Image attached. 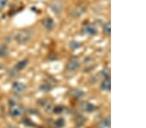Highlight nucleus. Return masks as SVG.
<instances>
[{
    "mask_svg": "<svg viewBox=\"0 0 146 128\" xmlns=\"http://www.w3.org/2000/svg\"><path fill=\"white\" fill-rule=\"evenodd\" d=\"M103 32L107 36H110L111 34V24L110 22L105 23L103 27Z\"/></svg>",
    "mask_w": 146,
    "mask_h": 128,
    "instance_id": "14",
    "label": "nucleus"
},
{
    "mask_svg": "<svg viewBox=\"0 0 146 128\" xmlns=\"http://www.w3.org/2000/svg\"><path fill=\"white\" fill-rule=\"evenodd\" d=\"M11 108L10 111H9V113L10 115L13 116V117H18L22 115L23 113H24V109L21 106L16 104V103H11Z\"/></svg>",
    "mask_w": 146,
    "mask_h": 128,
    "instance_id": "2",
    "label": "nucleus"
},
{
    "mask_svg": "<svg viewBox=\"0 0 146 128\" xmlns=\"http://www.w3.org/2000/svg\"><path fill=\"white\" fill-rule=\"evenodd\" d=\"M12 89L16 94H22L25 91L27 87L24 83L20 82V81H15L13 83Z\"/></svg>",
    "mask_w": 146,
    "mask_h": 128,
    "instance_id": "5",
    "label": "nucleus"
},
{
    "mask_svg": "<svg viewBox=\"0 0 146 128\" xmlns=\"http://www.w3.org/2000/svg\"><path fill=\"white\" fill-rule=\"evenodd\" d=\"M82 33L84 34L90 35V36H94L96 35L98 32L97 28L95 25L91 23H88V24L84 25L82 28Z\"/></svg>",
    "mask_w": 146,
    "mask_h": 128,
    "instance_id": "3",
    "label": "nucleus"
},
{
    "mask_svg": "<svg viewBox=\"0 0 146 128\" xmlns=\"http://www.w3.org/2000/svg\"><path fill=\"white\" fill-rule=\"evenodd\" d=\"M63 107L62 106H56L53 109V112L56 114H60L63 111Z\"/></svg>",
    "mask_w": 146,
    "mask_h": 128,
    "instance_id": "21",
    "label": "nucleus"
},
{
    "mask_svg": "<svg viewBox=\"0 0 146 128\" xmlns=\"http://www.w3.org/2000/svg\"><path fill=\"white\" fill-rule=\"evenodd\" d=\"M101 89L104 91H110L111 89V81L110 78H105L101 84Z\"/></svg>",
    "mask_w": 146,
    "mask_h": 128,
    "instance_id": "9",
    "label": "nucleus"
},
{
    "mask_svg": "<svg viewBox=\"0 0 146 128\" xmlns=\"http://www.w3.org/2000/svg\"><path fill=\"white\" fill-rule=\"evenodd\" d=\"M72 92V95L73 96L76 97V98H80L83 96L84 93L82 91L79 89H75V90H72L71 91Z\"/></svg>",
    "mask_w": 146,
    "mask_h": 128,
    "instance_id": "16",
    "label": "nucleus"
},
{
    "mask_svg": "<svg viewBox=\"0 0 146 128\" xmlns=\"http://www.w3.org/2000/svg\"><path fill=\"white\" fill-rule=\"evenodd\" d=\"M51 11L53 12L55 15H58L62 12L63 9V4L59 1H54L50 4Z\"/></svg>",
    "mask_w": 146,
    "mask_h": 128,
    "instance_id": "4",
    "label": "nucleus"
},
{
    "mask_svg": "<svg viewBox=\"0 0 146 128\" xmlns=\"http://www.w3.org/2000/svg\"><path fill=\"white\" fill-rule=\"evenodd\" d=\"M81 47V44L77 42V41H71L70 43V49H72L73 50H77L79 49L80 47Z\"/></svg>",
    "mask_w": 146,
    "mask_h": 128,
    "instance_id": "17",
    "label": "nucleus"
},
{
    "mask_svg": "<svg viewBox=\"0 0 146 128\" xmlns=\"http://www.w3.org/2000/svg\"><path fill=\"white\" fill-rule=\"evenodd\" d=\"M101 75H102L103 77L105 78H109V76H110V70L109 69H104L102 70V71H101Z\"/></svg>",
    "mask_w": 146,
    "mask_h": 128,
    "instance_id": "18",
    "label": "nucleus"
},
{
    "mask_svg": "<svg viewBox=\"0 0 146 128\" xmlns=\"http://www.w3.org/2000/svg\"><path fill=\"white\" fill-rule=\"evenodd\" d=\"M34 32L31 29H23L19 31L15 36V40L20 44H25L31 40Z\"/></svg>",
    "mask_w": 146,
    "mask_h": 128,
    "instance_id": "1",
    "label": "nucleus"
},
{
    "mask_svg": "<svg viewBox=\"0 0 146 128\" xmlns=\"http://www.w3.org/2000/svg\"><path fill=\"white\" fill-rule=\"evenodd\" d=\"M10 54V51L7 46L0 43V58H6Z\"/></svg>",
    "mask_w": 146,
    "mask_h": 128,
    "instance_id": "11",
    "label": "nucleus"
},
{
    "mask_svg": "<svg viewBox=\"0 0 146 128\" xmlns=\"http://www.w3.org/2000/svg\"><path fill=\"white\" fill-rule=\"evenodd\" d=\"M29 64V61L27 59H24L21 60V61L18 62L17 64L15 67V69L16 70V71H22L23 69H25V67H27V66Z\"/></svg>",
    "mask_w": 146,
    "mask_h": 128,
    "instance_id": "12",
    "label": "nucleus"
},
{
    "mask_svg": "<svg viewBox=\"0 0 146 128\" xmlns=\"http://www.w3.org/2000/svg\"><path fill=\"white\" fill-rule=\"evenodd\" d=\"M110 117H108L105 118L99 123L98 128H107L110 127Z\"/></svg>",
    "mask_w": 146,
    "mask_h": 128,
    "instance_id": "13",
    "label": "nucleus"
},
{
    "mask_svg": "<svg viewBox=\"0 0 146 128\" xmlns=\"http://www.w3.org/2000/svg\"><path fill=\"white\" fill-rule=\"evenodd\" d=\"M9 0H0V11L6 7L7 5L8 4Z\"/></svg>",
    "mask_w": 146,
    "mask_h": 128,
    "instance_id": "20",
    "label": "nucleus"
},
{
    "mask_svg": "<svg viewBox=\"0 0 146 128\" xmlns=\"http://www.w3.org/2000/svg\"><path fill=\"white\" fill-rule=\"evenodd\" d=\"M80 107L82 109V110L86 111V112L88 113H92L94 111H95L97 109V107H96L95 105L93 104H91L88 102H81V104H80Z\"/></svg>",
    "mask_w": 146,
    "mask_h": 128,
    "instance_id": "6",
    "label": "nucleus"
},
{
    "mask_svg": "<svg viewBox=\"0 0 146 128\" xmlns=\"http://www.w3.org/2000/svg\"><path fill=\"white\" fill-rule=\"evenodd\" d=\"M23 124L25 125H27V126H29V127L32 126V125H34V123L33 122V121L29 120V119H25V120H23Z\"/></svg>",
    "mask_w": 146,
    "mask_h": 128,
    "instance_id": "22",
    "label": "nucleus"
},
{
    "mask_svg": "<svg viewBox=\"0 0 146 128\" xmlns=\"http://www.w3.org/2000/svg\"><path fill=\"white\" fill-rule=\"evenodd\" d=\"M40 91H42L46 92V91H50L51 87L50 85H49L48 84H43L40 86Z\"/></svg>",
    "mask_w": 146,
    "mask_h": 128,
    "instance_id": "19",
    "label": "nucleus"
},
{
    "mask_svg": "<svg viewBox=\"0 0 146 128\" xmlns=\"http://www.w3.org/2000/svg\"><path fill=\"white\" fill-rule=\"evenodd\" d=\"M42 25L48 31H51L55 27V22L52 18H47L42 21Z\"/></svg>",
    "mask_w": 146,
    "mask_h": 128,
    "instance_id": "8",
    "label": "nucleus"
},
{
    "mask_svg": "<svg viewBox=\"0 0 146 128\" xmlns=\"http://www.w3.org/2000/svg\"><path fill=\"white\" fill-rule=\"evenodd\" d=\"M86 11V8L84 7H78L74 9L71 12V16L74 18H78L81 16Z\"/></svg>",
    "mask_w": 146,
    "mask_h": 128,
    "instance_id": "10",
    "label": "nucleus"
},
{
    "mask_svg": "<svg viewBox=\"0 0 146 128\" xmlns=\"http://www.w3.org/2000/svg\"><path fill=\"white\" fill-rule=\"evenodd\" d=\"M5 128H18V127H15V126H12V125H9V126H7Z\"/></svg>",
    "mask_w": 146,
    "mask_h": 128,
    "instance_id": "23",
    "label": "nucleus"
},
{
    "mask_svg": "<svg viewBox=\"0 0 146 128\" xmlns=\"http://www.w3.org/2000/svg\"><path fill=\"white\" fill-rule=\"evenodd\" d=\"M81 66V63L77 60H72L66 65V69L69 71H74L78 69Z\"/></svg>",
    "mask_w": 146,
    "mask_h": 128,
    "instance_id": "7",
    "label": "nucleus"
},
{
    "mask_svg": "<svg viewBox=\"0 0 146 128\" xmlns=\"http://www.w3.org/2000/svg\"><path fill=\"white\" fill-rule=\"evenodd\" d=\"M65 125V120L63 118H60L56 120L55 122V125L57 128H62Z\"/></svg>",
    "mask_w": 146,
    "mask_h": 128,
    "instance_id": "15",
    "label": "nucleus"
}]
</instances>
